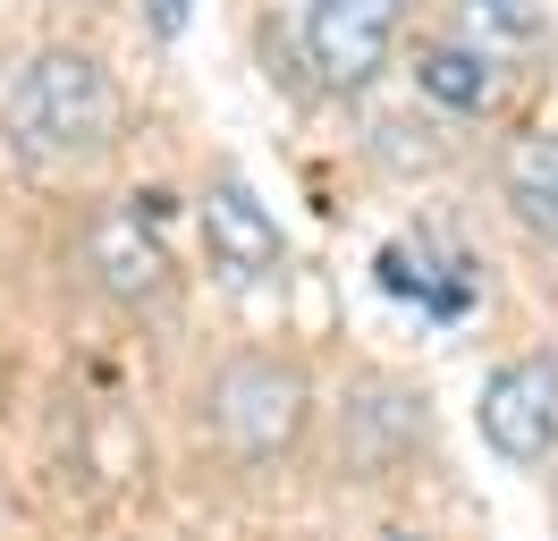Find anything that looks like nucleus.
I'll list each match as a JSON object with an SVG mask.
<instances>
[{
	"mask_svg": "<svg viewBox=\"0 0 558 541\" xmlns=\"http://www.w3.org/2000/svg\"><path fill=\"white\" fill-rule=\"evenodd\" d=\"M9 135L35 161H94L119 135V94L94 51H35L9 76Z\"/></svg>",
	"mask_w": 558,
	"mask_h": 541,
	"instance_id": "obj_1",
	"label": "nucleus"
},
{
	"mask_svg": "<svg viewBox=\"0 0 558 541\" xmlns=\"http://www.w3.org/2000/svg\"><path fill=\"white\" fill-rule=\"evenodd\" d=\"M305 414H314V389H305V372L288 356H229L204 389V423L238 466L288 457L305 440Z\"/></svg>",
	"mask_w": 558,
	"mask_h": 541,
	"instance_id": "obj_2",
	"label": "nucleus"
},
{
	"mask_svg": "<svg viewBox=\"0 0 558 541\" xmlns=\"http://www.w3.org/2000/svg\"><path fill=\"white\" fill-rule=\"evenodd\" d=\"M407 0H305V60L330 94H364L398 51Z\"/></svg>",
	"mask_w": 558,
	"mask_h": 541,
	"instance_id": "obj_3",
	"label": "nucleus"
},
{
	"mask_svg": "<svg viewBox=\"0 0 558 541\" xmlns=\"http://www.w3.org/2000/svg\"><path fill=\"white\" fill-rule=\"evenodd\" d=\"M483 440L508 457V466H542L558 457V356H517L483 381V406H474Z\"/></svg>",
	"mask_w": 558,
	"mask_h": 541,
	"instance_id": "obj_4",
	"label": "nucleus"
},
{
	"mask_svg": "<svg viewBox=\"0 0 558 541\" xmlns=\"http://www.w3.org/2000/svg\"><path fill=\"white\" fill-rule=\"evenodd\" d=\"M85 270H94V288L119 304H144L170 288V245L153 237V220H144V203H119V212H102L94 229H85Z\"/></svg>",
	"mask_w": 558,
	"mask_h": 541,
	"instance_id": "obj_5",
	"label": "nucleus"
},
{
	"mask_svg": "<svg viewBox=\"0 0 558 541\" xmlns=\"http://www.w3.org/2000/svg\"><path fill=\"white\" fill-rule=\"evenodd\" d=\"M204 237H211V263L229 270V279H279L288 270V237H279V220L263 212V195L245 178H211Z\"/></svg>",
	"mask_w": 558,
	"mask_h": 541,
	"instance_id": "obj_6",
	"label": "nucleus"
},
{
	"mask_svg": "<svg viewBox=\"0 0 558 541\" xmlns=\"http://www.w3.org/2000/svg\"><path fill=\"white\" fill-rule=\"evenodd\" d=\"M449 34L465 51H483L499 76H533V68L550 60V17H542V0H457Z\"/></svg>",
	"mask_w": 558,
	"mask_h": 541,
	"instance_id": "obj_7",
	"label": "nucleus"
},
{
	"mask_svg": "<svg viewBox=\"0 0 558 541\" xmlns=\"http://www.w3.org/2000/svg\"><path fill=\"white\" fill-rule=\"evenodd\" d=\"M499 203L533 237H558V135L550 128H517L499 144Z\"/></svg>",
	"mask_w": 558,
	"mask_h": 541,
	"instance_id": "obj_8",
	"label": "nucleus"
},
{
	"mask_svg": "<svg viewBox=\"0 0 558 541\" xmlns=\"http://www.w3.org/2000/svg\"><path fill=\"white\" fill-rule=\"evenodd\" d=\"M415 85L440 101V110H457V119H483L490 101H499V68H490L483 51H465L457 34H440V43L415 51Z\"/></svg>",
	"mask_w": 558,
	"mask_h": 541,
	"instance_id": "obj_9",
	"label": "nucleus"
},
{
	"mask_svg": "<svg viewBox=\"0 0 558 541\" xmlns=\"http://www.w3.org/2000/svg\"><path fill=\"white\" fill-rule=\"evenodd\" d=\"M153 17H161V34H178L186 26V0H153Z\"/></svg>",
	"mask_w": 558,
	"mask_h": 541,
	"instance_id": "obj_10",
	"label": "nucleus"
},
{
	"mask_svg": "<svg viewBox=\"0 0 558 541\" xmlns=\"http://www.w3.org/2000/svg\"><path fill=\"white\" fill-rule=\"evenodd\" d=\"M381 541H423V533H407V525H389V533H381Z\"/></svg>",
	"mask_w": 558,
	"mask_h": 541,
	"instance_id": "obj_11",
	"label": "nucleus"
}]
</instances>
